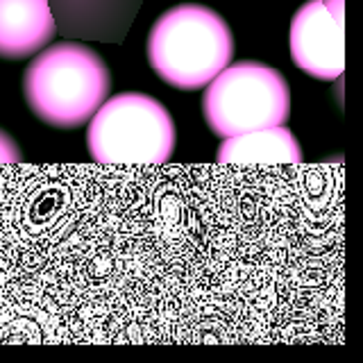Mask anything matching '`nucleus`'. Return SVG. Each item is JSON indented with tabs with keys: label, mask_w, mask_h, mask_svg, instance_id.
Wrapping results in <instances>:
<instances>
[{
	"label": "nucleus",
	"mask_w": 363,
	"mask_h": 363,
	"mask_svg": "<svg viewBox=\"0 0 363 363\" xmlns=\"http://www.w3.org/2000/svg\"><path fill=\"white\" fill-rule=\"evenodd\" d=\"M111 94V71L77 41L45 45L26 68L23 96L30 111L55 130H77Z\"/></svg>",
	"instance_id": "obj_1"
},
{
	"label": "nucleus",
	"mask_w": 363,
	"mask_h": 363,
	"mask_svg": "<svg viewBox=\"0 0 363 363\" xmlns=\"http://www.w3.org/2000/svg\"><path fill=\"white\" fill-rule=\"evenodd\" d=\"M57 34L48 0H0V60H28Z\"/></svg>",
	"instance_id": "obj_7"
},
{
	"label": "nucleus",
	"mask_w": 363,
	"mask_h": 363,
	"mask_svg": "<svg viewBox=\"0 0 363 363\" xmlns=\"http://www.w3.org/2000/svg\"><path fill=\"white\" fill-rule=\"evenodd\" d=\"M204 89V121L211 134L220 139L277 128L291 116V86L286 77L268 64H230Z\"/></svg>",
	"instance_id": "obj_4"
},
{
	"label": "nucleus",
	"mask_w": 363,
	"mask_h": 363,
	"mask_svg": "<svg viewBox=\"0 0 363 363\" xmlns=\"http://www.w3.org/2000/svg\"><path fill=\"white\" fill-rule=\"evenodd\" d=\"M234 37L211 7H170L147 34V62L159 79L179 91H200L232 64Z\"/></svg>",
	"instance_id": "obj_2"
},
{
	"label": "nucleus",
	"mask_w": 363,
	"mask_h": 363,
	"mask_svg": "<svg viewBox=\"0 0 363 363\" xmlns=\"http://www.w3.org/2000/svg\"><path fill=\"white\" fill-rule=\"evenodd\" d=\"M216 162L225 166H298L302 147L295 134L284 125L225 136L216 152Z\"/></svg>",
	"instance_id": "obj_8"
},
{
	"label": "nucleus",
	"mask_w": 363,
	"mask_h": 363,
	"mask_svg": "<svg viewBox=\"0 0 363 363\" xmlns=\"http://www.w3.org/2000/svg\"><path fill=\"white\" fill-rule=\"evenodd\" d=\"M289 48L300 71L334 82L345 71V23L336 21L323 0H309L291 21Z\"/></svg>",
	"instance_id": "obj_5"
},
{
	"label": "nucleus",
	"mask_w": 363,
	"mask_h": 363,
	"mask_svg": "<svg viewBox=\"0 0 363 363\" xmlns=\"http://www.w3.org/2000/svg\"><path fill=\"white\" fill-rule=\"evenodd\" d=\"M23 164V152L14 136L0 128V166H18Z\"/></svg>",
	"instance_id": "obj_9"
},
{
	"label": "nucleus",
	"mask_w": 363,
	"mask_h": 363,
	"mask_svg": "<svg viewBox=\"0 0 363 363\" xmlns=\"http://www.w3.org/2000/svg\"><path fill=\"white\" fill-rule=\"evenodd\" d=\"M323 3L329 11H332L336 21L343 23V0H323Z\"/></svg>",
	"instance_id": "obj_10"
},
{
	"label": "nucleus",
	"mask_w": 363,
	"mask_h": 363,
	"mask_svg": "<svg viewBox=\"0 0 363 363\" xmlns=\"http://www.w3.org/2000/svg\"><path fill=\"white\" fill-rule=\"evenodd\" d=\"M145 0H48L57 34L71 41L123 43Z\"/></svg>",
	"instance_id": "obj_6"
},
{
	"label": "nucleus",
	"mask_w": 363,
	"mask_h": 363,
	"mask_svg": "<svg viewBox=\"0 0 363 363\" xmlns=\"http://www.w3.org/2000/svg\"><path fill=\"white\" fill-rule=\"evenodd\" d=\"M175 123L152 96L118 94L89 118L86 147L102 166H162L175 150Z\"/></svg>",
	"instance_id": "obj_3"
}]
</instances>
